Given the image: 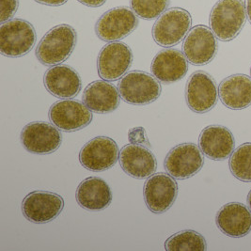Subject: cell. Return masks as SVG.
<instances>
[{
    "label": "cell",
    "instance_id": "6da1fadb",
    "mask_svg": "<svg viewBox=\"0 0 251 251\" xmlns=\"http://www.w3.org/2000/svg\"><path fill=\"white\" fill-rule=\"evenodd\" d=\"M75 29L66 24L53 27L46 33L36 48V57L46 66H55L64 62L76 46Z\"/></svg>",
    "mask_w": 251,
    "mask_h": 251
},
{
    "label": "cell",
    "instance_id": "7a4b0ae2",
    "mask_svg": "<svg viewBox=\"0 0 251 251\" xmlns=\"http://www.w3.org/2000/svg\"><path fill=\"white\" fill-rule=\"evenodd\" d=\"M247 21L246 5L243 0H219L210 14V26L222 42L235 39Z\"/></svg>",
    "mask_w": 251,
    "mask_h": 251
},
{
    "label": "cell",
    "instance_id": "3957f363",
    "mask_svg": "<svg viewBox=\"0 0 251 251\" xmlns=\"http://www.w3.org/2000/svg\"><path fill=\"white\" fill-rule=\"evenodd\" d=\"M118 91L126 103L146 105L159 98L162 87L154 75L142 71H131L119 82Z\"/></svg>",
    "mask_w": 251,
    "mask_h": 251
},
{
    "label": "cell",
    "instance_id": "277c9868",
    "mask_svg": "<svg viewBox=\"0 0 251 251\" xmlns=\"http://www.w3.org/2000/svg\"><path fill=\"white\" fill-rule=\"evenodd\" d=\"M36 41L34 26L25 20L15 18L0 25V52L5 57H23L32 50Z\"/></svg>",
    "mask_w": 251,
    "mask_h": 251
},
{
    "label": "cell",
    "instance_id": "5b68a950",
    "mask_svg": "<svg viewBox=\"0 0 251 251\" xmlns=\"http://www.w3.org/2000/svg\"><path fill=\"white\" fill-rule=\"evenodd\" d=\"M191 14L182 8L169 9L160 15L152 27L154 42L163 47L180 44L191 29Z\"/></svg>",
    "mask_w": 251,
    "mask_h": 251
},
{
    "label": "cell",
    "instance_id": "8992f818",
    "mask_svg": "<svg viewBox=\"0 0 251 251\" xmlns=\"http://www.w3.org/2000/svg\"><path fill=\"white\" fill-rule=\"evenodd\" d=\"M138 19L128 7H118L103 13L95 25L99 39L113 43L120 41L136 30Z\"/></svg>",
    "mask_w": 251,
    "mask_h": 251
},
{
    "label": "cell",
    "instance_id": "52a82bcc",
    "mask_svg": "<svg viewBox=\"0 0 251 251\" xmlns=\"http://www.w3.org/2000/svg\"><path fill=\"white\" fill-rule=\"evenodd\" d=\"M218 89L213 76L203 71L191 75L185 88V101L188 107L199 114L213 109L218 100Z\"/></svg>",
    "mask_w": 251,
    "mask_h": 251
},
{
    "label": "cell",
    "instance_id": "ba28073f",
    "mask_svg": "<svg viewBox=\"0 0 251 251\" xmlns=\"http://www.w3.org/2000/svg\"><path fill=\"white\" fill-rule=\"evenodd\" d=\"M203 164L202 151L194 143H182L175 146L164 161L167 172L178 180L193 177L202 169Z\"/></svg>",
    "mask_w": 251,
    "mask_h": 251
},
{
    "label": "cell",
    "instance_id": "9c48e42d",
    "mask_svg": "<svg viewBox=\"0 0 251 251\" xmlns=\"http://www.w3.org/2000/svg\"><path fill=\"white\" fill-rule=\"evenodd\" d=\"M24 217L35 224H46L55 220L64 208V200L59 195L37 190L27 195L22 202Z\"/></svg>",
    "mask_w": 251,
    "mask_h": 251
},
{
    "label": "cell",
    "instance_id": "30bf717a",
    "mask_svg": "<svg viewBox=\"0 0 251 251\" xmlns=\"http://www.w3.org/2000/svg\"><path fill=\"white\" fill-rule=\"evenodd\" d=\"M120 156L117 143L108 137H94L79 152L80 164L88 171L101 172L111 169Z\"/></svg>",
    "mask_w": 251,
    "mask_h": 251
},
{
    "label": "cell",
    "instance_id": "8fae6325",
    "mask_svg": "<svg viewBox=\"0 0 251 251\" xmlns=\"http://www.w3.org/2000/svg\"><path fill=\"white\" fill-rule=\"evenodd\" d=\"M21 143L28 152L49 154L55 152L62 143V135L58 128L46 122H33L21 131Z\"/></svg>",
    "mask_w": 251,
    "mask_h": 251
},
{
    "label": "cell",
    "instance_id": "7c38bea8",
    "mask_svg": "<svg viewBox=\"0 0 251 251\" xmlns=\"http://www.w3.org/2000/svg\"><path fill=\"white\" fill-rule=\"evenodd\" d=\"M92 110L82 102L73 99L59 100L49 109L50 122L63 132L78 131L92 123Z\"/></svg>",
    "mask_w": 251,
    "mask_h": 251
},
{
    "label": "cell",
    "instance_id": "4fadbf2b",
    "mask_svg": "<svg viewBox=\"0 0 251 251\" xmlns=\"http://www.w3.org/2000/svg\"><path fill=\"white\" fill-rule=\"evenodd\" d=\"M174 179L164 172L149 177L144 185V200L151 212L163 214L172 208L178 196V184Z\"/></svg>",
    "mask_w": 251,
    "mask_h": 251
},
{
    "label": "cell",
    "instance_id": "5bb4252c",
    "mask_svg": "<svg viewBox=\"0 0 251 251\" xmlns=\"http://www.w3.org/2000/svg\"><path fill=\"white\" fill-rule=\"evenodd\" d=\"M217 38L208 26L199 25L192 27L184 38L183 52L188 62L197 66L210 63L217 55Z\"/></svg>",
    "mask_w": 251,
    "mask_h": 251
},
{
    "label": "cell",
    "instance_id": "9a60e30c",
    "mask_svg": "<svg viewBox=\"0 0 251 251\" xmlns=\"http://www.w3.org/2000/svg\"><path fill=\"white\" fill-rule=\"evenodd\" d=\"M133 62L130 46L122 42H113L101 49L97 68L100 77L106 81H116L123 77Z\"/></svg>",
    "mask_w": 251,
    "mask_h": 251
},
{
    "label": "cell",
    "instance_id": "2e32d148",
    "mask_svg": "<svg viewBox=\"0 0 251 251\" xmlns=\"http://www.w3.org/2000/svg\"><path fill=\"white\" fill-rule=\"evenodd\" d=\"M120 164L126 174L135 179H146L157 169V161L149 149L138 144H128L120 151Z\"/></svg>",
    "mask_w": 251,
    "mask_h": 251
},
{
    "label": "cell",
    "instance_id": "e0dca14e",
    "mask_svg": "<svg viewBox=\"0 0 251 251\" xmlns=\"http://www.w3.org/2000/svg\"><path fill=\"white\" fill-rule=\"evenodd\" d=\"M217 228L231 238H241L251 231V211L239 202L222 206L216 217Z\"/></svg>",
    "mask_w": 251,
    "mask_h": 251
},
{
    "label": "cell",
    "instance_id": "ac0fdd59",
    "mask_svg": "<svg viewBox=\"0 0 251 251\" xmlns=\"http://www.w3.org/2000/svg\"><path fill=\"white\" fill-rule=\"evenodd\" d=\"M199 145L208 158L219 161L227 159L231 155L235 139L227 127L216 125L207 126L201 131Z\"/></svg>",
    "mask_w": 251,
    "mask_h": 251
},
{
    "label": "cell",
    "instance_id": "d6986e66",
    "mask_svg": "<svg viewBox=\"0 0 251 251\" xmlns=\"http://www.w3.org/2000/svg\"><path fill=\"white\" fill-rule=\"evenodd\" d=\"M151 69L160 82L172 84L185 76L188 71V60L180 50L168 48L156 54Z\"/></svg>",
    "mask_w": 251,
    "mask_h": 251
},
{
    "label": "cell",
    "instance_id": "ffe728a7",
    "mask_svg": "<svg viewBox=\"0 0 251 251\" xmlns=\"http://www.w3.org/2000/svg\"><path fill=\"white\" fill-rule=\"evenodd\" d=\"M44 83L47 92L63 99L75 97L82 88L79 74L68 65H55L48 69Z\"/></svg>",
    "mask_w": 251,
    "mask_h": 251
},
{
    "label": "cell",
    "instance_id": "44dd1931",
    "mask_svg": "<svg viewBox=\"0 0 251 251\" xmlns=\"http://www.w3.org/2000/svg\"><path fill=\"white\" fill-rule=\"evenodd\" d=\"M83 103L95 113H111L120 104V93L113 84L106 80H97L84 90Z\"/></svg>",
    "mask_w": 251,
    "mask_h": 251
},
{
    "label": "cell",
    "instance_id": "7402d4cb",
    "mask_svg": "<svg viewBox=\"0 0 251 251\" xmlns=\"http://www.w3.org/2000/svg\"><path fill=\"white\" fill-rule=\"evenodd\" d=\"M76 201L82 208L100 212L111 204L112 192L109 185L99 177H89L80 183Z\"/></svg>",
    "mask_w": 251,
    "mask_h": 251
},
{
    "label": "cell",
    "instance_id": "603a6c76",
    "mask_svg": "<svg viewBox=\"0 0 251 251\" xmlns=\"http://www.w3.org/2000/svg\"><path fill=\"white\" fill-rule=\"evenodd\" d=\"M222 103L232 110H241L251 105V77L233 75L223 80L218 88Z\"/></svg>",
    "mask_w": 251,
    "mask_h": 251
},
{
    "label": "cell",
    "instance_id": "cb8c5ba5",
    "mask_svg": "<svg viewBox=\"0 0 251 251\" xmlns=\"http://www.w3.org/2000/svg\"><path fill=\"white\" fill-rule=\"evenodd\" d=\"M167 251H207L206 240L201 233L184 229L172 235L165 242Z\"/></svg>",
    "mask_w": 251,
    "mask_h": 251
},
{
    "label": "cell",
    "instance_id": "d4e9b609",
    "mask_svg": "<svg viewBox=\"0 0 251 251\" xmlns=\"http://www.w3.org/2000/svg\"><path fill=\"white\" fill-rule=\"evenodd\" d=\"M229 170L241 182H251V143L247 142L235 149L230 155Z\"/></svg>",
    "mask_w": 251,
    "mask_h": 251
},
{
    "label": "cell",
    "instance_id": "484cf974",
    "mask_svg": "<svg viewBox=\"0 0 251 251\" xmlns=\"http://www.w3.org/2000/svg\"><path fill=\"white\" fill-rule=\"evenodd\" d=\"M170 0H131V7L138 17L151 20L167 11Z\"/></svg>",
    "mask_w": 251,
    "mask_h": 251
},
{
    "label": "cell",
    "instance_id": "4316f807",
    "mask_svg": "<svg viewBox=\"0 0 251 251\" xmlns=\"http://www.w3.org/2000/svg\"><path fill=\"white\" fill-rule=\"evenodd\" d=\"M1 13H0V22L5 23L12 20V17L19 7V0H1Z\"/></svg>",
    "mask_w": 251,
    "mask_h": 251
},
{
    "label": "cell",
    "instance_id": "83f0119b",
    "mask_svg": "<svg viewBox=\"0 0 251 251\" xmlns=\"http://www.w3.org/2000/svg\"><path fill=\"white\" fill-rule=\"evenodd\" d=\"M80 3L88 6V7H92V8H98L103 6L105 3L106 0H78Z\"/></svg>",
    "mask_w": 251,
    "mask_h": 251
},
{
    "label": "cell",
    "instance_id": "f1b7e54d",
    "mask_svg": "<svg viewBox=\"0 0 251 251\" xmlns=\"http://www.w3.org/2000/svg\"><path fill=\"white\" fill-rule=\"evenodd\" d=\"M38 3L44 4V5H47V6H61L63 4H65L68 0H35Z\"/></svg>",
    "mask_w": 251,
    "mask_h": 251
},
{
    "label": "cell",
    "instance_id": "f546056e",
    "mask_svg": "<svg viewBox=\"0 0 251 251\" xmlns=\"http://www.w3.org/2000/svg\"><path fill=\"white\" fill-rule=\"evenodd\" d=\"M245 5H246L247 17L249 18V21L251 24V0H245Z\"/></svg>",
    "mask_w": 251,
    "mask_h": 251
},
{
    "label": "cell",
    "instance_id": "4dcf8cb0",
    "mask_svg": "<svg viewBox=\"0 0 251 251\" xmlns=\"http://www.w3.org/2000/svg\"><path fill=\"white\" fill-rule=\"evenodd\" d=\"M248 204H249V207H250L251 211V192L249 193V196H248Z\"/></svg>",
    "mask_w": 251,
    "mask_h": 251
},
{
    "label": "cell",
    "instance_id": "1f68e13d",
    "mask_svg": "<svg viewBox=\"0 0 251 251\" xmlns=\"http://www.w3.org/2000/svg\"></svg>",
    "mask_w": 251,
    "mask_h": 251
}]
</instances>
